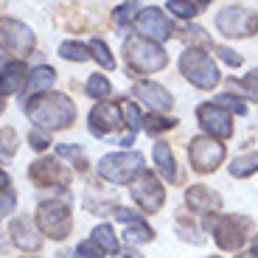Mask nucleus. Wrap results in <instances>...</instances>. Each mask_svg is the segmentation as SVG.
Listing matches in <instances>:
<instances>
[{
  "instance_id": "obj_1",
  "label": "nucleus",
  "mask_w": 258,
  "mask_h": 258,
  "mask_svg": "<svg viewBox=\"0 0 258 258\" xmlns=\"http://www.w3.org/2000/svg\"><path fill=\"white\" fill-rule=\"evenodd\" d=\"M26 112L39 129H68L76 121V104L62 93H48V96H37L26 104Z\"/></svg>"
},
{
  "instance_id": "obj_2",
  "label": "nucleus",
  "mask_w": 258,
  "mask_h": 258,
  "mask_svg": "<svg viewBox=\"0 0 258 258\" xmlns=\"http://www.w3.org/2000/svg\"><path fill=\"white\" fill-rule=\"evenodd\" d=\"M123 56H126V64L138 73H157L168 64V56L163 53V48L152 39L141 37V34H132L123 42Z\"/></svg>"
},
{
  "instance_id": "obj_3",
  "label": "nucleus",
  "mask_w": 258,
  "mask_h": 258,
  "mask_svg": "<svg viewBox=\"0 0 258 258\" xmlns=\"http://www.w3.org/2000/svg\"><path fill=\"white\" fill-rule=\"evenodd\" d=\"M143 155L138 152H112V155H104L98 163V174L104 180L123 185V182H135L143 174Z\"/></svg>"
},
{
  "instance_id": "obj_4",
  "label": "nucleus",
  "mask_w": 258,
  "mask_h": 258,
  "mask_svg": "<svg viewBox=\"0 0 258 258\" xmlns=\"http://www.w3.org/2000/svg\"><path fill=\"white\" fill-rule=\"evenodd\" d=\"M37 227L42 236L53 241H62L71 236L73 230V213H71V205L68 202H56V200H48L39 205L37 211Z\"/></svg>"
},
{
  "instance_id": "obj_5",
  "label": "nucleus",
  "mask_w": 258,
  "mask_h": 258,
  "mask_svg": "<svg viewBox=\"0 0 258 258\" xmlns=\"http://www.w3.org/2000/svg\"><path fill=\"white\" fill-rule=\"evenodd\" d=\"M180 71L200 90H213L219 84V68H216V62L208 53L197 51V48H188L180 56Z\"/></svg>"
},
{
  "instance_id": "obj_6",
  "label": "nucleus",
  "mask_w": 258,
  "mask_h": 258,
  "mask_svg": "<svg viewBox=\"0 0 258 258\" xmlns=\"http://www.w3.org/2000/svg\"><path fill=\"white\" fill-rule=\"evenodd\" d=\"M34 45H37V37L26 23H20L14 17H0V51L26 56L34 51Z\"/></svg>"
},
{
  "instance_id": "obj_7",
  "label": "nucleus",
  "mask_w": 258,
  "mask_h": 258,
  "mask_svg": "<svg viewBox=\"0 0 258 258\" xmlns=\"http://www.w3.org/2000/svg\"><path fill=\"white\" fill-rule=\"evenodd\" d=\"M216 26L225 37H250L258 31V12L247 6H225L216 17Z\"/></svg>"
},
{
  "instance_id": "obj_8",
  "label": "nucleus",
  "mask_w": 258,
  "mask_h": 258,
  "mask_svg": "<svg viewBox=\"0 0 258 258\" xmlns=\"http://www.w3.org/2000/svg\"><path fill=\"white\" fill-rule=\"evenodd\" d=\"M188 160H191V168L200 174L216 171L219 163L225 160V143L213 141V138H194L188 146Z\"/></svg>"
},
{
  "instance_id": "obj_9",
  "label": "nucleus",
  "mask_w": 258,
  "mask_h": 258,
  "mask_svg": "<svg viewBox=\"0 0 258 258\" xmlns=\"http://www.w3.org/2000/svg\"><path fill=\"white\" fill-rule=\"evenodd\" d=\"M132 200L141 205V211L157 213L163 208V202H166V188L160 185V180H157L155 174L143 171V174L132 182Z\"/></svg>"
},
{
  "instance_id": "obj_10",
  "label": "nucleus",
  "mask_w": 258,
  "mask_h": 258,
  "mask_svg": "<svg viewBox=\"0 0 258 258\" xmlns=\"http://www.w3.org/2000/svg\"><path fill=\"white\" fill-rule=\"evenodd\" d=\"M197 118H200L202 129L205 132H211L213 141H225V138L233 135V115L225 110V107H219V104H202L200 110H197Z\"/></svg>"
},
{
  "instance_id": "obj_11",
  "label": "nucleus",
  "mask_w": 258,
  "mask_h": 258,
  "mask_svg": "<svg viewBox=\"0 0 258 258\" xmlns=\"http://www.w3.org/2000/svg\"><path fill=\"white\" fill-rule=\"evenodd\" d=\"M135 28L141 31V37L152 39V42H163V39L171 37V23H168V17L163 14V9L157 6H146L141 9V14H138L135 20Z\"/></svg>"
},
{
  "instance_id": "obj_12",
  "label": "nucleus",
  "mask_w": 258,
  "mask_h": 258,
  "mask_svg": "<svg viewBox=\"0 0 258 258\" xmlns=\"http://www.w3.org/2000/svg\"><path fill=\"white\" fill-rule=\"evenodd\" d=\"M247 219H236V216H216L208 222V230L213 233V239L222 250H239L244 244V233L239 225H244Z\"/></svg>"
},
{
  "instance_id": "obj_13",
  "label": "nucleus",
  "mask_w": 258,
  "mask_h": 258,
  "mask_svg": "<svg viewBox=\"0 0 258 258\" xmlns=\"http://www.w3.org/2000/svg\"><path fill=\"white\" fill-rule=\"evenodd\" d=\"M28 177H31L34 185L39 188H51V185H68L71 182V174L64 171V166L56 160V157H42V160H34L28 166Z\"/></svg>"
},
{
  "instance_id": "obj_14",
  "label": "nucleus",
  "mask_w": 258,
  "mask_h": 258,
  "mask_svg": "<svg viewBox=\"0 0 258 258\" xmlns=\"http://www.w3.org/2000/svg\"><path fill=\"white\" fill-rule=\"evenodd\" d=\"M9 239L26 252H37L39 247H42V233L34 225L31 216H17V219L9 225Z\"/></svg>"
},
{
  "instance_id": "obj_15",
  "label": "nucleus",
  "mask_w": 258,
  "mask_h": 258,
  "mask_svg": "<svg viewBox=\"0 0 258 258\" xmlns=\"http://www.w3.org/2000/svg\"><path fill=\"white\" fill-rule=\"evenodd\" d=\"M121 126V107L112 101H101L90 112V132L96 138H107L112 129Z\"/></svg>"
},
{
  "instance_id": "obj_16",
  "label": "nucleus",
  "mask_w": 258,
  "mask_h": 258,
  "mask_svg": "<svg viewBox=\"0 0 258 258\" xmlns=\"http://www.w3.org/2000/svg\"><path fill=\"white\" fill-rule=\"evenodd\" d=\"M132 93H135V98H141V101L146 104L149 110H157V112L171 110V104H174L171 93H168L163 84H155V82H138L135 87H132Z\"/></svg>"
},
{
  "instance_id": "obj_17",
  "label": "nucleus",
  "mask_w": 258,
  "mask_h": 258,
  "mask_svg": "<svg viewBox=\"0 0 258 258\" xmlns=\"http://www.w3.org/2000/svg\"><path fill=\"white\" fill-rule=\"evenodd\" d=\"M185 202L191 211H200V213H211V211H219L222 208V197L213 194L211 188L205 185H191L185 191Z\"/></svg>"
},
{
  "instance_id": "obj_18",
  "label": "nucleus",
  "mask_w": 258,
  "mask_h": 258,
  "mask_svg": "<svg viewBox=\"0 0 258 258\" xmlns=\"http://www.w3.org/2000/svg\"><path fill=\"white\" fill-rule=\"evenodd\" d=\"M28 82V71L26 64L20 62H9L6 68H3V73H0V96H12V93L23 90V84Z\"/></svg>"
},
{
  "instance_id": "obj_19",
  "label": "nucleus",
  "mask_w": 258,
  "mask_h": 258,
  "mask_svg": "<svg viewBox=\"0 0 258 258\" xmlns=\"http://www.w3.org/2000/svg\"><path fill=\"white\" fill-rule=\"evenodd\" d=\"M56 82V73L48 68V64H39V68H34L31 73H28V82H26V93L28 96H39V93H45L51 84Z\"/></svg>"
},
{
  "instance_id": "obj_20",
  "label": "nucleus",
  "mask_w": 258,
  "mask_h": 258,
  "mask_svg": "<svg viewBox=\"0 0 258 258\" xmlns=\"http://www.w3.org/2000/svg\"><path fill=\"white\" fill-rule=\"evenodd\" d=\"M155 163H157L160 174L166 177L168 182H177L180 171H177V160H174V155H171L168 143H157V146H155Z\"/></svg>"
},
{
  "instance_id": "obj_21",
  "label": "nucleus",
  "mask_w": 258,
  "mask_h": 258,
  "mask_svg": "<svg viewBox=\"0 0 258 258\" xmlns=\"http://www.w3.org/2000/svg\"><path fill=\"white\" fill-rule=\"evenodd\" d=\"M152 239H155V230L146 222H132V225L123 227V241L126 244H146Z\"/></svg>"
},
{
  "instance_id": "obj_22",
  "label": "nucleus",
  "mask_w": 258,
  "mask_h": 258,
  "mask_svg": "<svg viewBox=\"0 0 258 258\" xmlns=\"http://www.w3.org/2000/svg\"><path fill=\"white\" fill-rule=\"evenodd\" d=\"M258 171V152H250V155H241L230 163V174L233 177H250Z\"/></svg>"
},
{
  "instance_id": "obj_23",
  "label": "nucleus",
  "mask_w": 258,
  "mask_h": 258,
  "mask_svg": "<svg viewBox=\"0 0 258 258\" xmlns=\"http://www.w3.org/2000/svg\"><path fill=\"white\" fill-rule=\"evenodd\" d=\"M59 56L68 59V62H87L90 53H87V45H82L76 39H64L62 45H59Z\"/></svg>"
},
{
  "instance_id": "obj_24",
  "label": "nucleus",
  "mask_w": 258,
  "mask_h": 258,
  "mask_svg": "<svg viewBox=\"0 0 258 258\" xmlns=\"http://www.w3.org/2000/svg\"><path fill=\"white\" fill-rule=\"evenodd\" d=\"M87 51H90V56L101 64L104 71H112V68H115V59H112V53H110V48H107V42H104V39H90Z\"/></svg>"
},
{
  "instance_id": "obj_25",
  "label": "nucleus",
  "mask_w": 258,
  "mask_h": 258,
  "mask_svg": "<svg viewBox=\"0 0 258 258\" xmlns=\"http://www.w3.org/2000/svg\"><path fill=\"white\" fill-rule=\"evenodd\" d=\"M93 241H96L104 252H118V239H115V233H112L110 225H98L96 230H93Z\"/></svg>"
},
{
  "instance_id": "obj_26",
  "label": "nucleus",
  "mask_w": 258,
  "mask_h": 258,
  "mask_svg": "<svg viewBox=\"0 0 258 258\" xmlns=\"http://www.w3.org/2000/svg\"><path fill=\"white\" fill-rule=\"evenodd\" d=\"M227 87L236 93H241L244 98H252V101H258V71L247 73L244 82H227Z\"/></svg>"
},
{
  "instance_id": "obj_27",
  "label": "nucleus",
  "mask_w": 258,
  "mask_h": 258,
  "mask_svg": "<svg viewBox=\"0 0 258 258\" xmlns=\"http://www.w3.org/2000/svg\"><path fill=\"white\" fill-rule=\"evenodd\" d=\"M56 157H64V160H71L79 171L87 168V155H84V149L79 146H68V143H59L56 146Z\"/></svg>"
},
{
  "instance_id": "obj_28",
  "label": "nucleus",
  "mask_w": 258,
  "mask_h": 258,
  "mask_svg": "<svg viewBox=\"0 0 258 258\" xmlns=\"http://www.w3.org/2000/svg\"><path fill=\"white\" fill-rule=\"evenodd\" d=\"M87 96L90 98H107L112 93V84H110V79L107 76H101V73H96V76H90L87 79Z\"/></svg>"
},
{
  "instance_id": "obj_29",
  "label": "nucleus",
  "mask_w": 258,
  "mask_h": 258,
  "mask_svg": "<svg viewBox=\"0 0 258 258\" xmlns=\"http://www.w3.org/2000/svg\"><path fill=\"white\" fill-rule=\"evenodd\" d=\"M14 152H17V132H14L12 126L0 129V160L14 157Z\"/></svg>"
},
{
  "instance_id": "obj_30",
  "label": "nucleus",
  "mask_w": 258,
  "mask_h": 258,
  "mask_svg": "<svg viewBox=\"0 0 258 258\" xmlns=\"http://www.w3.org/2000/svg\"><path fill=\"white\" fill-rule=\"evenodd\" d=\"M166 9L171 14H177V17H197V14L202 12V3H182V0H168Z\"/></svg>"
},
{
  "instance_id": "obj_31",
  "label": "nucleus",
  "mask_w": 258,
  "mask_h": 258,
  "mask_svg": "<svg viewBox=\"0 0 258 258\" xmlns=\"http://www.w3.org/2000/svg\"><path fill=\"white\" fill-rule=\"evenodd\" d=\"M141 9H143V6H138V3H126V6H118V9H115V26H118V28H126L129 23H132V17L138 20Z\"/></svg>"
},
{
  "instance_id": "obj_32",
  "label": "nucleus",
  "mask_w": 258,
  "mask_h": 258,
  "mask_svg": "<svg viewBox=\"0 0 258 258\" xmlns=\"http://www.w3.org/2000/svg\"><path fill=\"white\" fill-rule=\"evenodd\" d=\"M73 255L76 258H107V252H104L93 239H84V241L76 244V252H73Z\"/></svg>"
},
{
  "instance_id": "obj_33",
  "label": "nucleus",
  "mask_w": 258,
  "mask_h": 258,
  "mask_svg": "<svg viewBox=\"0 0 258 258\" xmlns=\"http://www.w3.org/2000/svg\"><path fill=\"white\" fill-rule=\"evenodd\" d=\"M121 110H123V115H126V126H129V132L135 135L138 129L143 126V115H141V110H138V107H135L132 101H126V104L121 107Z\"/></svg>"
},
{
  "instance_id": "obj_34",
  "label": "nucleus",
  "mask_w": 258,
  "mask_h": 258,
  "mask_svg": "<svg viewBox=\"0 0 258 258\" xmlns=\"http://www.w3.org/2000/svg\"><path fill=\"white\" fill-rule=\"evenodd\" d=\"M28 143H31V149L42 152V149H48V146H51V132H45V129L34 126L31 132H28Z\"/></svg>"
},
{
  "instance_id": "obj_35",
  "label": "nucleus",
  "mask_w": 258,
  "mask_h": 258,
  "mask_svg": "<svg viewBox=\"0 0 258 258\" xmlns=\"http://www.w3.org/2000/svg\"><path fill=\"white\" fill-rule=\"evenodd\" d=\"M143 126H146V132H160V129L174 126V121H171V118H160V115H155V118H146V121H143Z\"/></svg>"
},
{
  "instance_id": "obj_36",
  "label": "nucleus",
  "mask_w": 258,
  "mask_h": 258,
  "mask_svg": "<svg viewBox=\"0 0 258 258\" xmlns=\"http://www.w3.org/2000/svg\"><path fill=\"white\" fill-rule=\"evenodd\" d=\"M17 205V194L14 191H0V216H9V211Z\"/></svg>"
},
{
  "instance_id": "obj_37",
  "label": "nucleus",
  "mask_w": 258,
  "mask_h": 258,
  "mask_svg": "<svg viewBox=\"0 0 258 258\" xmlns=\"http://www.w3.org/2000/svg\"><path fill=\"white\" fill-rule=\"evenodd\" d=\"M185 39H188V42L194 39V42H202V45H211V37H208V34H205V28H200V26H191V28H188Z\"/></svg>"
},
{
  "instance_id": "obj_38",
  "label": "nucleus",
  "mask_w": 258,
  "mask_h": 258,
  "mask_svg": "<svg viewBox=\"0 0 258 258\" xmlns=\"http://www.w3.org/2000/svg\"><path fill=\"white\" fill-rule=\"evenodd\" d=\"M216 53H219V59H225L227 64H233V68H239L241 64V56L239 53H233L230 48H216Z\"/></svg>"
},
{
  "instance_id": "obj_39",
  "label": "nucleus",
  "mask_w": 258,
  "mask_h": 258,
  "mask_svg": "<svg viewBox=\"0 0 258 258\" xmlns=\"http://www.w3.org/2000/svg\"><path fill=\"white\" fill-rule=\"evenodd\" d=\"M0 191H12V177L0 168Z\"/></svg>"
},
{
  "instance_id": "obj_40",
  "label": "nucleus",
  "mask_w": 258,
  "mask_h": 258,
  "mask_svg": "<svg viewBox=\"0 0 258 258\" xmlns=\"http://www.w3.org/2000/svg\"><path fill=\"white\" fill-rule=\"evenodd\" d=\"M115 258H141V255H138L135 250H118V252H115Z\"/></svg>"
},
{
  "instance_id": "obj_41",
  "label": "nucleus",
  "mask_w": 258,
  "mask_h": 258,
  "mask_svg": "<svg viewBox=\"0 0 258 258\" xmlns=\"http://www.w3.org/2000/svg\"><path fill=\"white\" fill-rule=\"evenodd\" d=\"M252 255L258 258V236H255V241H252Z\"/></svg>"
},
{
  "instance_id": "obj_42",
  "label": "nucleus",
  "mask_w": 258,
  "mask_h": 258,
  "mask_svg": "<svg viewBox=\"0 0 258 258\" xmlns=\"http://www.w3.org/2000/svg\"><path fill=\"white\" fill-rule=\"evenodd\" d=\"M59 258H76V255H73V252H62Z\"/></svg>"
},
{
  "instance_id": "obj_43",
  "label": "nucleus",
  "mask_w": 258,
  "mask_h": 258,
  "mask_svg": "<svg viewBox=\"0 0 258 258\" xmlns=\"http://www.w3.org/2000/svg\"><path fill=\"white\" fill-rule=\"evenodd\" d=\"M0 112H3V101H0Z\"/></svg>"
},
{
  "instance_id": "obj_44",
  "label": "nucleus",
  "mask_w": 258,
  "mask_h": 258,
  "mask_svg": "<svg viewBox=\"0 0 258 258\" xmlns=\"http://www.w3.org/2000/svg\"><path fill=\"white\" fill-rule=\"evenodd\" d=\"M26 258H34V255H26Z\"/></svg>"
}]
</instances>
